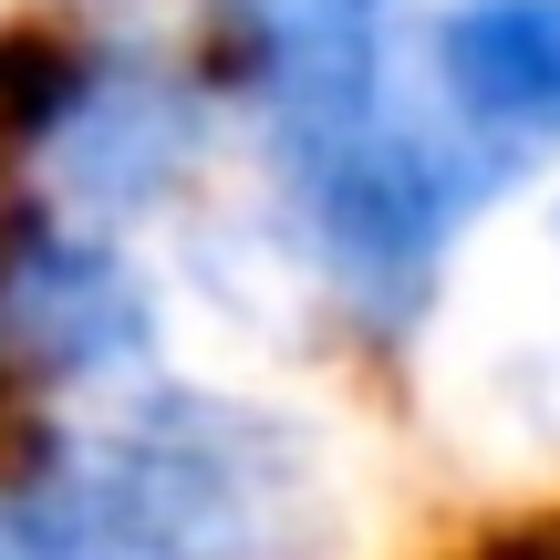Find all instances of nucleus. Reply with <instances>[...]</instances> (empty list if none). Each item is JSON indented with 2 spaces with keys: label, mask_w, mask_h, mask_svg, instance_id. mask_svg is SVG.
<instances>
[{
  "label": "nucleus",
  "mask_w": 560,
  "mask_h": 560,
  "mask_svg": "<svg viewBox=\"0 0 560 560\" xmlns=\"http://www.w3.org/2000/svg\"><path fill=\"white\" fill-rule=\"evenodd\" d=\"M509 177H520L509 145L467 136L457 115L425 125V115H405V104L384 125H363V136L280 166L312 260L332 270V291L353 301L363 322H384V332L436 301V270H446V249H457V229L478 219Z\"/></svg>",
  "instance_id": "obj_1"
},
{
  "label": "nucleus",
  "mask_w": 560,
  "mask_h": 560,
  "mask_svg": "<svg viewBox=\"0 0 560 560\" xmlns=\"http://www.w3.org/2000/svg\"><path fill=\"white\" fill-rule=\"evenodd\" d=\"M219 62L270 125V156H322L395 115V0H208Z\"/></svg>",
  "instance_id": "obj_3"
},
{
  "label": "nucleus",
  "mask_w": 560,
  "mask_h": 560,
  "mask_svg": "<svg viewBox=\"0 0 560 560\" xmlns=\"http://www.w3.org/2000/svg\"><path fill=\"white\" fill-rule=\"evenodd\" d=\"M0 342H11L32 374L73 384V374L145 363L156 353V312H145L136 270H125L104 240L32 219L11 249H0Z\"/></svg>",
  "instance_id": "obj_4"
},
{
  "label": "nucleus",
  "mask_w": 560,
  "mask_h": 560,
  "mask_svg": "<svg viewBox=\"0 0 560 560\" xmlns=\"http://www.w3.org/2000/svg\"><path fill=\"white\" fill-rule=\"evenodd\" d=\"M301 446L249 405L145 395L83 467H62L52 499L94 520L125 560H260L291 529Z\"/></svg>",
  "instance_id": "obj_2"
},
{
  "label": "nucleus",
  "mask_w": 560,
  "mask_h": 560,
  "mask_svg": "<svg viewBox=\"0 0 560 560\" xmlns=\"http://www.w3.org/2000/svg\"><path fill=\"white\" fill-rule=\"evenodd\" d=\"M436 94L467 136L560 145V0H446L436 11Z\"/></svg>",
  "instance_id": "obj_5"
},
{
  "label": "nucleus",
  "mask_w": 560,
  "mask_h": 560,
  "mask_svg": "<svg viewBox=\"0 0 560 560\" xmlns=\"http://www.w3.org/2000/svg\"><path fill=\"white\" fill-rule=\"evenodd\" d=\"M0 560H125V550L94 520H73L52 488H21V499H0Z\"/></svg>",
  "instance_id": "obj_7"
},
{
  "label": "nucleus",
  "mask_w": 560,
  "mask_h": 560,
  "mask_svg": "<svg viewBox=\"0 0 560 560\" xmlns=\"http://www.w3.org/2000/svg\"><path fill=\"white\" fill-rule=\"evenodd\" d=\"M457 560H560V509H540V520H509V529H488V540H467Z\"/></svg>",
  "instance_id": "obj_8"
},
{
  "label": "nucleus",
  "mask_w": 560,
  "mask_h": 560,
  "mask_svg": "<svg viewBox=\"0 0 560 560\" xmlns=\"http://www.w3.org/2000/svg\"><path fill=\"white\" fill-rule=\"evenodd\" d=\"M198 156V104L156 73V62H94L73 115L52 125V166L73 198L94 208H145L187 177Z\"/></svg>",
  "instance_id": "obj_6"
}]
</instances>
